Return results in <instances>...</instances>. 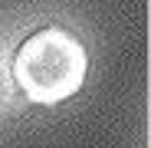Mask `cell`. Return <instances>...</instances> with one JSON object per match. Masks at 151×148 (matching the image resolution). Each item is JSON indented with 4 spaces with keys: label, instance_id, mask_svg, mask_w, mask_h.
Masks as SVG:
<instances>
[{
    "label": "cell",
    "instance_id": "obj_1",
    "mask_svg": "<svg viewBox=\"0 0 151 148\" xmlns=\"http://www.w3.org/2000/svg\"><path fill=\"white\" fill-rule=\"evenodd\" d=\"M86 46L69 30L49 23L30 33L13 53V82L33 105H56L72 99L86 82Z\"/></svg>",
    "mask_w": 151,
    "mask_h": 148
},
{
    "label": "cell",
    "instance_id": "obj_2",
    "mask_svg": "<svg viewBox=\"0 0 151 148\" xmlns=\"http://www.w3.org/2000/svg\"><path fill=\"white\" fill-rule=\"evenodd\" d=\"M0 109H4V86H0Z\"/></svg>",
    "mask_w": 151,
    "mask_h": 148
}]
</instances>
